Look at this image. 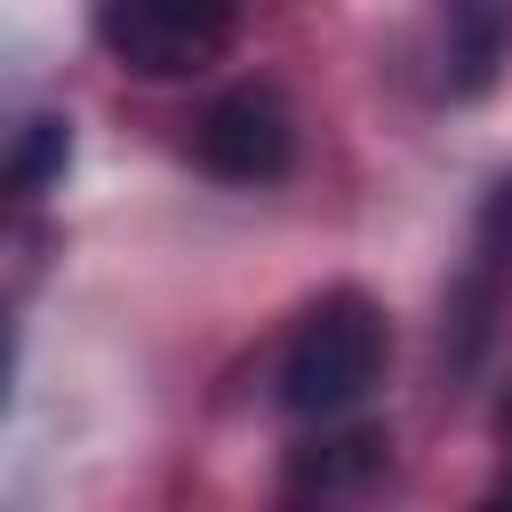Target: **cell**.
<instances>
[{"mask_svg":"<svg viewBox=\"0 0 512 512\" xmlns=\"http://www.w3.org/2000/svg\"><path fill=\"white\" fill-rule=\"evenodd\" d=\"M440 56H448V96L480 104L512 64V0H440Z\"/></svg>","mask_w":512,"mask_h":512,"instance_id":"obj_4","label":"cell"},{"mask_svg":"<svg viewBox=\"0 0 512 512\" xmlns=\"http://www.w3.org/2000/svg\"><path fill=\"white\" fill-rule=\"evenodd\" d=\"M0 400H8V320H0Z\"/></svg>","mask_w":512,"mask_h":512,"instance_id":"obj_7","label":"cell"},{"mask_svg":"<svg viewBox=\"0 0 512 512\" xmlns=\"http://www.w3.org/2000/svg\"><path fill=\"white\" fill-rule=\"evenodd\" d=\"M384 360H392V320H384V304L376 296H360V288H328L304 320H296V336H288V352H280V400L296 408V416H344V408H360L368 392H376V376H384Z\"/></svg>","mask_w":512,"mask_h":512,"instance_id":"obj_1","label":"cell"},{"mask_svg":"<svg viewBox=\"0 0 512 512\" xmlns=\"http://www.w3.org/2000/svg\"><path fill=\"white\" fill-rule=\"evenodd\" d=\"M376 464H384V432H336V440H312V456H304L296 480L344 488V480H360V472H376Z\"/></svg>","mask_w":512,"mask_h":512,"instance_id":"obj_6","label":"cell"},{"mask_svg":"<svg viewBox=\"0 0 512 512\" xmlns=\"http://www.w3.org/2000/svg\"><path fill=\"white\" fill-rule=\"evenodd\" d=\"M192 152H200V168L208 176H224V184H272V176H288V160H296V120H288V104L272 96V88H224L200 120H192Z\"/></svg>","mask_w":512,"mask_h":512,"instance_id":"obj_3","label":"cell"},{"mask_svg":"<svg viewBox=\"0 0 512 512\" xmlns=\"http://www.w3.org/2000/svg\"><path fill=\"white\" fill-rule=\"evenodd\" d=\"M504 288H512V176H496V184H488L480 224H472V264H464V296H456V328H464L456 360H472V352H480L488 312L504 304Z\"/></svg>","mask_w":512,"mask_h":512,"instance_id":"obj_5","label":"cell"},{"mask_svg":"<svg viewBox=\"0 0 512 512\" xmlns=\"http://www.w3.org/2000/svg\"><path fill=\"white\" fill-rule=\"evenodd\" d=\"M96 40L128 80H192L240 40V0H96Z\"/></svg>","mask_w":512,"mask_h":512,"instance_id":"obj_2","label":"cell"}]
</instances>
